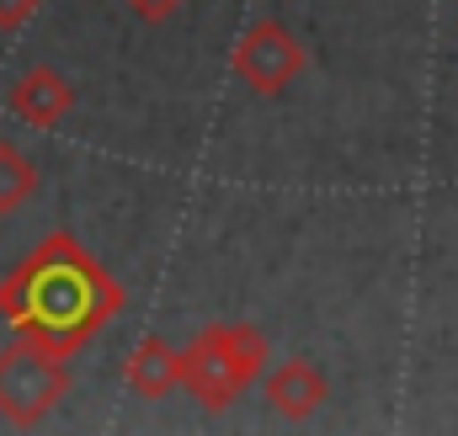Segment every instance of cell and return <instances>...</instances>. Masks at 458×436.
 Returning a JSON list of instances; mask_svg holds the SVG:
<instances>
[{"label":"cell","instance_id":"9","mask_svg":"<svg viewBox=\"0 0 458 436\" xmlns=\"http://www.w3.org/2000/svg\"><path fill=\"white\" fill-rule=\"evenodd\" d=\"M123 5H128L139 21H165V16H176L182 0H123Z\"/></svg>","mask_w":458,"mask_h":436},{"label":"cell","instance_id":"1","mask_svg":"<svg viewBox=\"0 0 458 436\" xmlns=\"http://www.w3.org/2000/svg\"><path fill=\"white\" fill-rule=\"evenodd\" d=\"M123 293L117 282L70 239V234H54L5 288H0V309L5 320L43 340L48 351H75L91 330H102L117 314Z\"/></svg>","mask_w":458,"mask_h":436},{"label":"cell","instance_id":"6","mask_svg":"<svg viewBox=\"0 0 458 436\" xmlns=\"http://www.w3.org/2000/svg\"><path fill=\"white\" fill-rule=\"evenodd\" d=\"M70 102H75L70 80H64L59 70H48V64H32V70L11 86V112L27 117L32 128H54V122L70 112Z\"/></svg>","mask_w":458,"mask_h":436},{"label":"cell","instance_id":"5","mask_svg":"<svg viewBox=\"0 0 458 436\" xmlns=\"http://www.w3.org/2000/svg\"><path fill=\"white\" fill-rule=\"evenodd\" d=\"M267 399H272V410H277V415L304 421V415H315V410L326 405V378H320V367H315V362L288 356V362H277V367L267 373Z\"/></svg>","mask_w":458,"mask_h":436},{"label":"cell","instance_id":"10","mask_svg":"<svg viewBox=\"0 0 458 436\" xmlns=\"http://www.w3.org/2000/svg\"><path fill=\"white\" fill-rule=\"evenodd\" d=\"M38 11V0H0V27H21Z\"/></svg>","mask_w":458,"mask_h":436},{"label":"cell","instance_id":"8","mask_svg":"<svg viewBox=\"0 0 458 436\" xmlns=\"http://www.w3.org/2000/svg\"><path fill=\"white\" fill-rule=\"evenodd\" d=\"M32 192H38V171H32V160H27L11 138H0V214H16Z\"/></svg>","mask_w":458,"mask_h":436},{"label":"cell","instance_id":"3","mask_svg":"<svg viewBox=\"0 0 458 436\" xmlns=\"http://www.w3.org/2000/svg\"><path fill=\"white\" fill-rule=\"evenodd\" d=\"M70 394V373L59 351H48L32 335H16V346L0 351V415L16 426H38L59 399Z\"/></svg>","mask_w":458,"mask_h":436},{"label":"cell","instance_id":"4","mask_svg":"<svg viewBox=\"0 0 458 436\" xmlns=\"http://www.w3.org/2000/svg\"><path fill=\"white\" fill-rule=\"evenodd\" d=\"M304 70V48H299V38L283 27V21H256L245 38H240V48H234V75L250 86V91H261V96H277L293 75Z\"/></svg>","mask_w":458,"mask_h":436},{"label":"cell","instance_id":"7","mask_svg":"<svg viewBox=\"0 0 458 436\" xmlns=\"http://www.w3.org/2000/svg\"><path fill=\"white\" fill-rule=\"evenodd\" d=\"M128 389L144 394V399H160L176 389V351L160 340V335H144L128 356Z\"/></svg>","mask_w":458,"mask_h":436},{"label":"cell","instance_id":"2","mask_svg":"<svg viewBox=\"0 0 458 436\" xmlns=\"http://www.w3.org/2000/svg\"><path fill=\"white\" fill-rule=\"evenodd\" d=\"M261 362H267V346L250 325H214L187 351H176V383L192 389L198 405L219 410L261 373Z\"/></svg>","mask_w":458,"mask_h":436}]
</instances>
